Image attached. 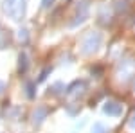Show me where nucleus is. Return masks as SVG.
<instances>
[{
  "label": "nucleus",
  "instance_id": "obj_5",
  "mask_svg": "<svg viewBox=\"0 0 135 133\" xmlns=\"http://www.w3.org/2000/svg\"><path fill=\"white\" fill-rule=\"evenodd\" d=\"M103 112L106 115H110V117H119L121 113H123V106L119 104V102L115 101H106L103 106Z\"/></svg>",
  "mask_w": 135,
  "mask_h": 133
},
{
  "label": "nucleus",
  "instance_id": "obj_16",
  "mask_svg": "<svg viewBox=\"0 0 135 133\" xmlns=\"http://www.w3.org/2000/svg\"><path fill=\"white\" fill-rule=\"evenodd\" d=\"M130 128H132V130H135V115L130 119Z\"/></svg>",
  "mask_w": 135,
  "mask_h": 133
},
{
  "label": "nucleus",
  "instance_id": "obj_11",
  "mask_svg": "<svg viewBox=\"0 0 135 133\" xmlns=\"http://www.w3.org/2000/svg\"><path fill=\"white\" fill-rule=\"evenodd\" d=\"M128 7V2L126 0H115V9L117 11H124Z\"/></svg>",
  "mask_w": 135,
  "mask_h": 133
},
{
  "label": "nucleus",
  "instance_id": "obj_9",
  "mask_svg": "<svg viewBox=\"0 0 135 133\" xmlns=\"http://www.w3.org/2000/svg\"><path fill=\"white\" fill-rule=\"evenodd\" d=\"M25 95H27V97H29V99H32V97H34V85H32V83H25Z\"/></svg>",
  "mask_w": 135,
  "mask_h": 133
},
{
  "label": "nucleus",
  "instance_id": "obj_2",
  "mask_svg": "<svg viewBox=\"0 0 135 133\" xmlns=\"http://www.w3.org/2000/svg\"><path fill=\"white\" fill-rule=\"evenodd\" d=\"M25 2L27 0H4V11L13 20H22L25 16Z\"/></svg>",
  "mask_w": 135,
  "mask_h": 133
},
{
  "label": "nucleus",
  "instance_id": "obj_6",
  "mask_svg": "<svg viewBox=\"0 0 135 133\" xmlns=\"http://www.w3.org/2000/svg\"><path fill=\"white\" fill-rule=\"evenodd\" d=\"M88 18V2H81V6L78 7V14H76V20L70 23L72 27H78L79 23H83Z\"/></svg>",
  "mask_w": 135,
  "mask_h": 133
},
{
  "label": "nucleus",
  "instance_id": "obj_18",
  "mask_svg": "<svg viewBox=\"0 0 135 133\" xmlns=\"http://www.w3.org/2000/svg\"><path fill=\"white\" fill-rule=\"evenodd\" d=\"M133 88H135V85H133Z\"/></svg>",
  "mask_w": 135,
  "mask_h": 133
},
{
  "label": "nucleus",
  "instance_id": "obj_8",
  "mask_svg": "<svg viewBox=\"0 0 135 133\" xmlns=\"http://www.w3.org/2000/svg\"><path fill=\"white\" fill-rule=\"evenodd\" d=\"M27 67H29V61H27V56L25 54H20L18 56V70L23 74V72L27 70Z\"/></svg>",
  "mask_w": 135,
  "mask_h": 133
},
{
  "label": "nucleus",
  "instance_id": "obj_15",
  "mask_svg": "<svg viewBox=\"0 0 135 133\" xmlns=\"http://www.w3.org/2000/svg\"><path fill=\"white\" fill-rule=\"evenodd\" d=\"M52 4H54V0H42V7L43 9H49Z\"/></svg>",
  "mask_w": 135,
  "mask_h": 133
},
{
  "label": "nucleus",
  "instance_id": "obj_4",
  "mask_svg": "<svg viewBox=\"0 0 135 133\" xmlns=\"http://www.w3.org/2000/svg\"><path fill=\"white\" fill-rule=\"evenodd\" d=\"M85 88H86V85H85V81H74L70 83L69 86H67V90H65V93L67 95H72V97H78V95H83L85 93Z\"/></svg>",
  "mask_w": 135,
  "mask_h": 133
},
{
  "label": "nucleus",
  "instance_id": "obj_12",
  "mask_svg": "<svg viewBox=\"0 0 135 133\" xmlns=\"http://www.w3.org/2000/svg\"><path fill=\"white\" fill-rule=\"evenodd\" d=\"M18 40H20V41H23V43H25V41L29 40V34H27V29H20V31H18Z\"/></svg>",
  "mask_w": 135,
  "mask_h": 133
},
{
  "label": "nucleus",
  "instance_id": "obj_13",
  "mask_svg": "<svg viewBox=\"0 0 135 133\" xmlns=\"http://www.w3.org/2000/svg\"><path fill=\"white\" fill-rule=\"evenodd\" d=\"M51 72V67H47V68H43L42 74H40V77H38V81H45V77H47V74Z\"/></svg>",
  "mask_w": 135,
  "mask_h": 133
},
{
  "label": "nucleus",
  "instance_id": "obj_10",
  "mask_svg": "<svg viewBox=\"0 0 135 133\" xmlns=\"http://www.w3.org/2000/svg\"><path fill=\"white\" fill-rule=\"evenodd\" d=\"M92 133H106V128H104L101 122H94V126H92Z\"/></svg>",
  "mask_w": 135,
  "mask_h": 133
},
{
  "label": "nucleus",
  "instance_id": "obj_1",
  "mask_svg": "<svg viewBox=\"0 0 135 133\" xmlns=\"http://www.w3.org/2000/svg\"><path fill=\"white\" fill-rule=\"evenodd\" d=\"M101 41H103L101 32H97V31L86 32V36H85L83 41H81V52H83V54H94V52L101 47Z\"/></svg>",
  "mask_w": 135,
  "mask_h": 133
},
{
  "label": "nucleus",
  "instance_id": "obj_14",
  "mask_svg": "<svg viewBox=\"0 0 135 133\" xmlns=\"http://www.w3.org/2000/svg\"><path fill=\"white\" fill-rule=\"evenodd\" d=\"M60 88H65V86H63L61 83H56V85H54V86H52V93H60V92H61V90H60Z\"/></svg>",
  "mask_w": 135,
  "mask_h": 133
},
{
  "label": "nucleus",
  "instance_id": "obj_17",
  "mask_svg": "<svg viewBox=\"0 0 135 133\" xmlns=\"http://www.w3.org/2000/svg\"><path fill=\"white\" fill-rule=\"evenodd\" d=\"M2 88H4V83H0V92H2Z\"/></svg>",
  "mask_w": 135,
  "mask_h": 133
},
{
  "label": "nucleus",
  "instance_id": "obj_7",
  "mask_svg": "<svg viewBox=\"0 0 135 133\" xmlns=\"http://www.w3.org/2000/svg\"><path fill=\"white\" fill-rule=\"evenodd\" d=\"M47 113H49V110L45 108V106H38L36 110H34V113H32V122L36 124H42L43 122V119L47 117Z\"/></svg>",
  "mask_w": 135,
  "mask_h": 133
},
{
  "label": "nucleus",
  "instance_id": "obj_3",
  "mask_svg": "<svg viewBox=\"0 0 135 133\" xmlns=\"http://www.w3.org/2000/svg\"><path fill=\"white\" fill-rule=\"evenodd\" d=\"M135 74V60L128 58V60H123L119 63V68H117V76L121 81H128L132 76Z\"/></svg>",
  "mask_w": 135,
  "mask_h": 133
}]
</instances>
